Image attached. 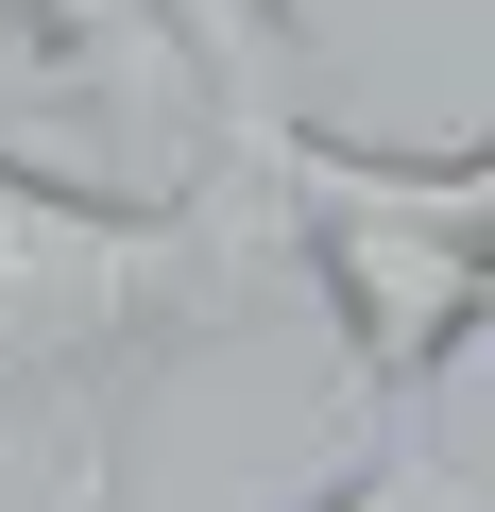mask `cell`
I'll return each mask as SVG.
<instances>
[{"label": "cell", "mask_w": 495, "mask_h": 512, "mask_svg": "<svg viewBox=\"0 0 495 512\" xmlns=\"http://www.w3.org/2000/svg\"><path fill=\"white\" fill-rule=\"evenodd\" d=\"M257 188H86L52 154H0V444L52 461V495H103L120 410L257 291Z\"/></svg>", "instance_id": "cell-1"}, {"label": "cell", "mask_w": 495, "mask_h": 512, "mask_svg": "<svg viewBox=\"0 0 495 512\" xmlns=\"http://www.w3.org/2000/svg\"><path fill=\"white\" fill-rule=\"evenodd\" d=\"M222 171L257 188V222L308 256V291L342 325V410L359 427L478 342V308H495V154H376V137L274 120Z\"/></svg>", "instance_id": "cell-2"}, {"label": "cell", "mask_w": 495, "mask_h": 512, "mask_svg": "<svg viewBox=\"0 0 495 512\" xmlns=\"http://www.w3.org/2000/svg\"><path fill=\"white\" fill-rule=\"evenodd\" d=\"M154 35H171V69H188L205 154L308 120V18H291V0H154Z\"/></svg>", "instance_id": "cell-3"}, {"label": "cell", "mask_w": 495, "mask_h": 512, "mask_svg": "<svg viewBox=\"0 0 495 512\" xmlns=\"http://www.w3.org/2000/svg\"><path fill=\"white\" fill-rule=\"evenodd\" d=\"M86 512H120V495H86ZM308 512H478V495H461L444 461H393V444H359V461H342Z\"/></svg>", "instance_id": "cell-4"}, {"label": "cell", "mask_w": 495, "mask_h": 512, "mask_svg": "<svg viewBox=\"0 0 495 512\" xmlns=\"http://www.w3.org/2000/svg\"><path fill=\"white\" fill-rule=\"evenodd\" d=\"M69 512H86V495H69Z\"/></svg>", "instance_id": "cell-5"}]
</instances>
